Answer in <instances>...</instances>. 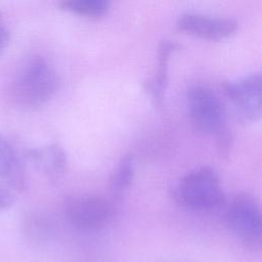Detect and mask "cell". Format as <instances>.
Masks as SVG:
<instances>
[{
	"label": "cell",
	"instance_id": "obj_1",
	"mask_svg": "<svg viewBox=\"0 0 262 262\" xmlns=\"http://www.w3.org/2000/svg\"><path fill=\"white\" fill-rule=\"evenodd\" d=\"M58 78L53 67L40 55L28 58L17 70L9 87L12 102L21 108H37L56 92Z\"/></svg>",
	"mask_w": 262,
	"mask_h": 262
},
{
	"label": "cell",
	"instance_id": "obj_2",
	"mask_svg": "<svg viewBox=\"0 0 262 262\" xmlns=\"http://www.w3.org/2000/svg\"><path fill=\"white\" fill-rule=\"evenodd\" d=\"M172 195L178 205L192 211H210L225 201L220 179L208 166L195 168L182 176L174 185Z\"/></svg>",
	"mask_w": 262,
	"mask_h": 262
},
{
	"label": "cell",
	"instance_id": "obj_3",
	"mask_svg": "<svg viewBox=\"0 0 262 262\" xmlns=\"http://www.w3.org/2000/svg\"><path fill=\"white\" fill-rule=\"evenodd\" d=\"M226 222L231 232L245 245H261V210L258 201L250 193L235 195L229 204Z\"/></svg>",
	"mask_w": 262,
	"mask_h": 262
},
{
	"label": "cell",
	"instance_id": "obj_4",
	"mask_svg": "<svg viewBox=\"0 0 262 262\" xmlns=\"http://www.w3.org/2000/svg\"><path fill=\"white\" fill-rule=\"evenodd\" d=\"M186 106L195 130L204 134H220L223 131V107L211 89L202 85L190 87L186 93Z\"/></svg>",
	"mask_w": 262,
	"mask_h": 262
},
{
	"label": "cell",
	"instance_id": "obj_5",
	"mask_svg": "<svg viewBox=\"0 0 262 262\" xmlns=\"http://www.w3.org/2000/svg\"><path fill=\"white\" fill-rule=\"evenodd\" d=\"M69 222L83 230H97L104 227L113 217L110 202L97 195H80L69 200L66 205Z\"/></svg>",
	"mask_w": 262,
	"mask_h": 262
},
{
	"label": "cell",
	"instance_id": "obj_6",
	"mask_svg": "<svg viewBox=\"0 0 262 262\" xmlns=\"http://www.w3.org/2000/svg\"><path fill=\"white\" fill-rule=\"evenodd\" d=\"M261 74L251 73L236 80L223 83V91L232 102L237 114L247 121L261 117Z\"/></svg>",
	"mask_w": 262,
	"mask_h": 262
},
{
	"label": "cell",
	"instance_id": "obj_7",
	"mask_svg": "<svg viewBox=\"0 0 262 262\" xmlns=\"http://www.w3.org/2000/svg\"><path fill=\"white\" fill-rule=\"evenodd\" d=\"M176 27L182 32L203 39L221 40L233 35L238 24L231 17L184 12L178 16Z\"/></svg>",
	"mask_w": 262,
	"mask_h": 262
},
{
	"label": "cell",
	"instance_id": "obj_8",
	"mask_svg": "<svg viewBox=\"0 0 262 262\" xmlns=\"http://www.w3.org/2000/svg\"><path fill=\"white\" fill-rule=\"evenodd\" d=\"M27 157L50 180H57L67 169V156L58 143L29 149Z\"/></svg>",
	"mask_w": 262,
	"mask_h": 262
},
{
	"label": "cell",
	"instance_id": "obj_9",
	"mask_svg": "<svg viewBox=\"0 0 262 262\" xmlns=\"http://www.w3.org/2000/svg\"><path fill=\"white\" fill-rule=\"evenodd\" d=\"M0 178L15 190L20 191L26 187L24 164L14 147L2 134H0Z\"/></svg>",
	"mask_w": 262,
	"mask_h": 262
},
{
	"label": "cell",
	"instance_id": "obj_10",
	"mask_svg": "<svg viewBox=\"0 0 262 262\" xmlns=\"http://www.w3.org/2000/svg\"><path fill=\"white\" fill-rule=\"evenodd\" d=\"M178 46L179 45L175 41L169 39L162 40L159 45L158 69L151 80L148 82V90L157 101L163 99V94L168 82V59Z\"/></svg>",
	"mask_w": 262,
	"mask_h": 262
},
{
	"label": "cell",
	"instance_id": "obj_11",
	"mask_svg": "<svg viewBox=\"0 0 262 262\" xmlns=\"http://www.w3.org/2000/svg\"><path fill=\"white\" fill-rule=\"evenodd\" d=\"M135 173V161L131 154L120 159L110 177V188L115 194H121L129 188Z\"/></svg>",
	"mask_w": 262,
	"mask_h": 262
},
{
	"label": "cell",
	"instance_id": "obj_12",
	"mask_svg": "<svg viewBox=\"0 0 262 262\" xmlns=\"http://www.w3.org/2000/svg\"><path fill=\"white\" fill-rule=\"evenodd\" d=\"M59 5L62 9L79 15L99 17L107 13L111 2L107 0H64Z\"/></svg>",
	"mask_w": 262,
	"mask_h": 262
},
{
	"label": "cell",
	"instance_id": "obj_13",
	"mask_svg": "<svg viewBox=\"0 0 262 262\" xmlns=\"http://www.w3.org/2000/svg\"><path fill=\"white\" fill-rule=\"evenodd\" d=\"M13 201V195L8 190L0 188V212L9 208Z\"/></svg>",
	"mask_w": 262,
	"mask_h": 262
},
{
	"label": "cell",
	"instance_id": "obj_14",
	"mask_svg": "<svg viewBox=\"0 0 262 262\" xmlns=\"http://www.w3.org/2000/svg\"><path fill=\"white\" fill-rule=\"evenodd\" d=\"M10 40V35L8 30L0 24V52L8 45Z\"/></svg>",
	"mask_w": 262,
	"mask_h": 262
}]
</instances>
